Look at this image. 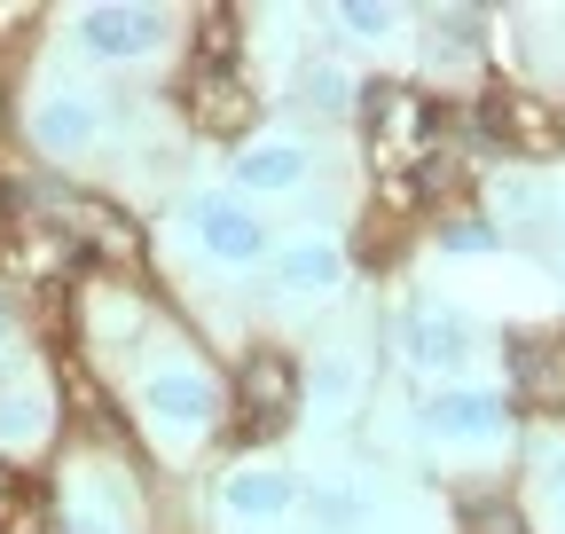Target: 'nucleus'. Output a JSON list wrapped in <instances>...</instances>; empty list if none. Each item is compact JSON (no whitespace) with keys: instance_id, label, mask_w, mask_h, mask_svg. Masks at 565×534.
I'll return each mask as SVG.
<instances>
[{"instance_id":"f257e3e1","label":"nucleus","mask_w":565,"mask_h":534,"mask_svg":"<svg viewBox=\"0 0 565 534\" xmlns=\"http://www.w3.org/2000/svg\"><path fill=\"white\" fill-rule=\"evenodd\" d=\"M221 32H228V24H212V40H204V55H196V72H189V118H196L204 134H236V126L252 118L244 55H236Z\"/></svg>"},{"instance_id":"f03ea898","label":"nucleus","mask_w":565,"mask_h":534,"mask_svg":"<svg viewBox=\"0 0 565 534\" xmlns=\"http://www.w3.org/2000/svg\"><path fill=\"white\" fill-rule=\"evenodd\" d=\"M393 339H401L408 370H463L471 346H479V322L463 307H448V299H416V307H401Z\"/></svg>"},{"instance_id":"7ed1b4c3","label":"nucleus","mask_w":565,"mask_h":534,"mask_svg":"<svg viewBox=\"0 0 565 534\" xmlns=\"http://www.w3.org/2000/svg\"><path fill=\"white\" fill-rule=\"evenodd\" d=\"M299 417V370L282 354H252L236 370V432L228 440H275Z\"/></svg>"},{"instance_id":"20e7f679","label":"nucleus","mask_w":565,"mask_h":534,"mask_svg":"<svg viewBox=\"0 0 565 534\" xmlns=\"http://www.w3.org/2000/svg\"><path fill=\"white\" fill-rule=\"evenodd\" d=\"M141 409H150V425H158V432L196 440V432L212 425V409H221V393H212V377H204V370H189V362H158L150 377H141Z\"/></svg>"},{"instance_id":"39448f33","label":"nucleus","mask_w":565,"mask_h":534,"mask_svg":"<svg viewBox=\"0 0 565 534\" xmlns=\"http://www.w3.org/2000/svg\"><path fill=\"white\" fill-rule=\"evenodd\" d=\"M189 236H196V252H204L212 267H252V259L267 252L259 213L236 205V196H221V189H204L196 205H189Z\"/></svg>"},{"instance_id":"423d86ee","label":"nucleus","mask_w":565,"mask_h":534,"mask_svg":"<svg viewBox=\"0 0 565 534\" xmlns=\"http://www.w3.org/2000/svg\"><path fill=\"white\" fill-rule=\"evenodd\" d=\"M362 110H370V158H377V173H401L424 142H433V110H424V95H408V87H370Z\"/></svg>"},{"instance_id":"0eeeda50","label":"nucleus","mask_w":565,"mask_h":534,"mask_svg":"<svg viewBox=\"0 0 565 534\" xmlns=\"http://www.w3.org/2000/svg\"><path fill=\"white\" fill-rule=\"evenodd\" d=\"M71 32H79V47L95 63H141V55H158V40H166V9H118V0H103V9L71 17Z\"/></svg>"},{"instance_id":"6e6552de","label":"nucleus","mask_w":565,"mask_h":534,"mask_svg":"<svg viewBox=\"0 0 565 534\" xmlns=\"http://www.w3.org/2000/svg\"><path fill=\"white\" fill-rule=\"evenodd\" d=\"M503 425H511V409H503V393H487V385H448V393L424 400V432L448 440V448H494Z\"/></svg>"},{"instance_id":"1a4fd4ad","label":"nucleus","mask_w":565,"mask_h":534,"mask_svg":"<svg viewBox=\"0 0 565 534\" xmlns=\"http://www.w3.org/2000/svg\"><path fill=\"white\" fill-rule=\"evenodd\" d=\"M299 495H307V488L282 472V463H244V472L221 480V511L244 519V526H275L282 511H299Z\"/></svg>"},{"instance_id":"9d476101","label":"nucleus","mask_w":565,"mask_h":534,"mask_svg":"<svg viewBox=\"0 0 565 534\" xmlns=\"http://www.w3.org/2000/svg\"><path fill=\"white\" fill-rule=\"evenodd\" d=\"M55 213H63V228H71V236H87L103 259H118V267H134V259H141V228L110 205V196H79V189H63V196H55Z\"/></svg>"},{"instance_id":"9b49d317","label":"nucleus","mask_w":565,"mask_h":534,"mask_svg":"<svg viewBox=\"0 0 565 534\" xmlns=\"http://www.w3.org/2000/svg\"><path fill=\"white\" fill-rule=\"evenodd\" d=\"M95 134H103V110H95L87 95L55 87V95L32 103V142H40L47 158H79V150H95Z\"/></svg>"},{"instance_id":"f8f14e48","label":"nucleus","mask_w":565,"mask_h":534,"mask_svg":"<svg viewBox=\"0 0 565 534\" xmlns=\"http://www.w3.org/2000/svg\"><path fill=\"white\" fill-rule=\"evenodd\" d=\"M345 284V252L330 236H291L275 252V291H291V299H330Z\"/></svg>"},{"instance_id":"ddd939ff","label":"nucleus","mask_w":565,"mask_h":534,"mask_svg":"<svg viewBox=\"0 0 565 534\" xmlns=\"http://www.w3.org/2000/svg\"><path fill=\"white\" fill-rule=\"evenodd\" d=\"M307 142H252V150H236V181L244 189H259V196H291L299 181H307Z\"/></svg>"},{"instance_id":"4468645a","label":"nucleus","mask_w":565,"mask_h":534,"mask_svg":"<svg viewBox=\"0 0 565 534\" xmlns=\"http://www.w3.org/2000/svg\"><path fill=\"white\" fill-rule=\"evenodd\" d=\"M299 511H307L315 534H362V526H370V495L353 488V480H322V488H307Z\"/></svg>"},{"instance_id":"2eb2a0df","label":"nucleus","mask_w":565,"mask_h":534,"mask_svg":"<svg viewBox=\"0 0 565 534\" xmlns=\"http://www.w3.org/2000/svg\"><path fill=\"white\" fill-rule=\"evenodd\" d=\"M63 526H71V534H134V511H126V495H118V488H95V480H79V488H71V511H63Z\"/></svg>"},{"instance_id":"dca6fc26","label":"nucleus","mask_w":565,"mask_h":534,"mask_svg":"<svg viewBox=\"0 0 565 534\" xmlns=\"http://www.w3.org/2000/svg\"><path fill=\"white\" fill-rule=\"evenodd\" d=\"M47 425H55V409H47V393H40V385L0 393V448H40Z\"/></svg>"},{"instance_id":"f3484780","label":"nucleus","mask_w":565,"mask_h":534,"mask_svg":"<svg viewBox=\"0 0 565 534\" xmlns=\"http://www.w3.org/2000/svg\"><path fill=\"white\" fill-rule=\"evenodd\" d=\"M487 118H494V134L519 142V150H550V142H557V118H550L542 103H526V95H494Z\"/></svg>"},{"instance_id":"a211bd4d","label":"nucleus","mask_w":565,"mask_h":534,"mask_svg":"<svg viewBox=\"0 0 565 534\" xmlns=\"http://www.w3.org/2000/svg\"><path fill=\"white\" fill-rule=\"evenodd\" d=\"M307 393H315V409H330V417H338L345 400L362 393V377H353V362H345V354H322V362L307 370Z\"/></svg>"},{"instance_id":"6ab92c4d","label":"nucleus","mask_w":565,"mask_h":534,"mask_svg":"<svg viewBox=\"0 0 565 534\" xmlns=\"http://www.w3.org/2000/svg\"><path fill=\"white\" fill-rule=\"evenodd\" d=\"M503 236H494V221L487 213H456L448 228H440V252H456V259H479V252H494Z\"/></svg>"},{"instance_id":"aec40b11","label":"nucleus","mask_w":565,"mask_h":534,"mask_svg":"<svg viewBox=\"0 0 565 534\" xmlns=\"http://www.w3.org/2000/svg\"><path fill=\"white\" fill-rule=\"evenodd\" d=\"M330 24L353 32V40H393V32H401V9H370V0H353V9H338Z\"/></svg>"},{"instance_id":"412c9836","label":"nucleus","mask_w":565,"mask_h":534,"mask_svg":"<svg viewBox=\"0 0 565 534\" xmlns=\"http://www.w3.org/2000/svg\"><path fill=\"white\" fill-rule=\"evenodd\" d=\"M542 488H550V511H557V526H565V448L542 456Z\"/></svg>"},{"instance_id":"4be33fe9","label":"nucleus","mask_w":565,"mask_h":534,"mask_svg":"<svg viewBox=\"0 0 565 534\" xmlns=\"http://www.w3.org/2000/svg\"><path fill=\"white\" fill-rule=\"evenodd\" d=\"M307 95H315V103H345V79H338V72H307Z\"/></svg>"},{"instance_id":"5701e85b","label":"nucleus","mask_w":565,"mask_h":534,"mask_svg":"<svg viewBox=\"0 0 565 534\" xmlns=\"http://www.w3.org/2000/svg\"><path fill=\"white\" fill-rule=\"evenodd\" d=\"M0 526H9V472H0Z\"/></svg>"},{"instance_id":"b1692460","label":"nucleus","mask_w":565,"mask_h":534,"mask_svg":"<svg viewBox=\"0 0 565 534\" xmlns=\"http://www.w3.org/2000/svg\"><path fill=\"white\" fill-rule=\"evenodd\" d=\"M0 252H9V205H0Z\"/></svg>"}]
</instances>
